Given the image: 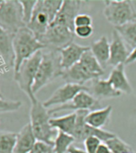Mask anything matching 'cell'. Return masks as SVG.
<instances>
[{"instance_id":"1","label":"cell","mask_w":136,"mask_h":153,"mask_svg":"<svg viewBox=\"0 0 136 153\" xmlns=\"http://www.w3.org/2000/svg\"><path fill=\"white\" fill-rule=\"evenodd\" d=\"M31 105L30 123L37 141L54 145L58 131L54 129L50 125L51 114L49 113V110L38 99L31 102Z\"/></svg>"},{"instance_id":"2","label":"cell","mask_w":136,"mask_h":153,"mask_svg":"<svg viewBox=\"0 0 136 153\" xmlns=\"http://www.w3.org/2000/svg\"><path fill=\"white\" fill-rule=\"evenodd\" d=\"M46 48L34 33L27 27L22 28L14 36L13 50L15 54L14 74L18 71L19 67L24 61L42 49Z\"/></svg>"},{"instance_id":"3","label":"cell","mask_w":136,"mask_h":153,"mask_svg":"<svg viewBox=\"0 0 136 153\" xmlns=\"http://www.w3.org/2000/svg\"><path fill=\"white\" fill-rule=\"evenodd\" d=\"M63 73L59 51L50 49L47 53H42V61L39 66L32 87L33 94L35 95L38 91L54 81L56 77L62 76Z\"/></svg>"},{"instance_id":"4","label":"cell","mask_w":136,"mask_h":153,"mask_svg":"<svg viewBox=\"0 0 136 153\" xmlns=\"http://www.w3.org/2000/svg\"><path fill=\"white\" fill-rule=\"evenodd\" d=\"M42 57V51L38 52L31 57L24 61L18 71L14 74V79L18 84L19 89L27 95L31 102L37 99L35 95L33 94L32 87Z\"/></svg>"},{"instance_id":"5","label":"cell","mask_w":136,"mask_h":153,"mask_svg":"<svg viewBox=\"0 0 136 153\" xmlns=\"http://www.w3.org/2000/svg\"><path fill=\"white\" fill-rule=\"evenodd\" d=\"M0 27L11 35H15L26 27L19 0H4L0 5Z\"/></svg>"},{"instance_id":"6","label":"cell","mask_w":136,"mask_h":153,"mask_svg":"<svg viewBox=\"0 0 136 153\" xmlns=\"http://www.w3.org/2000/svg\"><path fill=\"white\" fill-rule=\"evenodd\" d=\"M103 14L110 24L116 27L136 19V11L133 3L129 0H108L105 1Z\"/></svg>"},{"instance_id":"7","label":"cell","mask_w":136,"mask_h":153,"mask_svg":"<svg viewBox=\"0 0 136 153\" xmlns=\"http://www.w3.org/2000/svg\"><path fill=\"white\" fill-rule=\"evenodd\" d=\"M75 32L62 25L51 24L39 41L50 50H61L75 40Z\"/></svg>"},{"instance_id":"8","label":"cell","mask_w":136,"mask_h":153,"mask_svg":"<svg viewBox=\"0 0 136 153\" xmlns=\"http://www.w3.org/2000/svg\"><path fill=\"white\" fill-rule=\"evenodd\" d=\"M90 111H76L77 118L73 136L76 142H84L86 139L89 137H96L103 143L107 142L115 135L112 132L105 131L103 129L95 128L86 123V117Z\"/></svg>"},{"instance_id":"9","label":"cell","mask_w":136,"mask_h":153,"mask_svg":"<svg viewBox=\"0 0 136 153\" xmlns=\"http://www.w3.org/2000/svg\"><path fill=\"white\" fill-rule=\"evenodd\" d=\"M54 19L55 18L45 5L44 0H39L34 7L31 19L26 27L34 33L37 39L39 40L40 37L46 33Z\"/></svg>"},{"instance_id":"10","label":"cell","mask_w":136,"mask_h":153,"mask_svg":"<svg viewBox=\"0 0 136 153\" xmlns=\"http://www.w3.org/2000/svg\"><path fill=\"white\" fill-rule=\"evenodd\" d=\"M99 109H101L99 100L94 98L87 91H81L71 102L50 109L49 110V113L52 114L63 111H75V112L78 111H88L91 112Z\"/></svg>"},{"instance_id":"11","label":"cell","mask_w":136,"mask_h":153,"mask_svg":"<svg viewBox=\"0 0 136 153\" xmlns=\"http://www.w3.org/2000/svg\"><path fill=\"white\" fill-rule=\"evenodd\" d=\"M81 91L89 92L88 87L86 85L66 83L57 89L47 100L43 102V106L46 108H49L53 106H62L73 100V98Z\"/></svg>"},{"instance_id":"12","label":"cell","mask_w":136,"mask_h":153,"mask_svg":"<svg viewBox=\"0 0 136 153\" xmlns=\"http://www.w3.org/2000/svg\"><path fill=\"white\" fill-rule=\"evenodd\" d=\"M81 5L82 1L79 0H64L60 10L51 24L62 25L75 32V19L79 15Z\"/></svg>"},{"instance_id":"13","label":"cell","mask_w":136,"mask_h":153,"mask_svg":"<svg viewBox=\"0 0 136 153\" xmlns=\"http://www.w3.org/2000/svg\"><path fill=\"white\" fill-rule=\"evenodd\" d=\"M15 35L3 29L0 27V69L8 70L15 65L13 50V38Z\"/></svg>"},{"instance_id":"14","label":"cell","mask_w":136,"mask_h":153,"mask_svg":"<svg viewBox=\"0 0 136 153\" xmlns=\"http://www.w3.org/2000/svg\"><path fill=\"white\" fill-rule=\"evenodd\" d=\"M129 53L125 42L115 29L113 30L112 38L110 43V60L108 65L116 67L120 64L125 65L128 58Z\"/></svg>"},{"instance_id":"15","label":"cell","mask_w":136,"mask_h":153,"mask_svg":"<svg viewBox=\"0 0 136 153\" xmlns=\"http://www.w3.org/2000/svg\"><path fill=\"white\" fill-rule=\"evenodd\" d=\"M62 77L63 80H65L66 83H71L80 85H84L86 82L89 81L99 78L96 75L92 74L80 61L70 69L63 70Z\"/></svg>"},{"instance_id":"16","label":"cell","mask_w":136,"mask_h":153,"mask_svg":"<svg viewBox=\"0 0 136 153\" xmlns=\"http://www.w3.org/2000/svg\"><path fill=\"white\" fill-rule=\"evenodd\" d=\"M90 49L91 48L88 46H83L73 42L59 50L61 55V65L63 70L70 69L78 63L84 53Z\"/></svg>"},{"instance_id":"17","label":"cell","mask_w":136,"mask_h":153,"mask_svg":"<svg viewBox=\"0 0 136 153\" xmlns=\"http://www.w3.org/2000/svg\"><path fill=\"white\" fill-rule=\"evenodd\" d=\"M37 140L28 123L17 133V139L13 153H30L34 148Z\"/></svg>"},{"instance_id":"18","label":"cell","mask_w":136,"mask_h":153,"mask_svg":"<svg viewBox=\"0 0 136 153\" xmlns=\"http://www.w3.org/2000/svg\"><path fill=\"white\" fill-rule=\"evenodd\" d=\"M89 93L94 98L99 100L100 98H117L121 93L115 90L109 80L96 78L91 81V87L88 88Z\"/></svg>"},{"instance_id":"19","label":"cell","mask_w":136,"mask_h":153,"mask_svg":"<svg viewBox=\"0 0 136 153\" xmlns=\"http://www.w3.org/2000/svg\"><path fill=\"white\" fill-rule=\"evenodd\" d=\"M108 80L115 90L121 94L123 93L126 94H131L132 93V87L126 75L124 64H120L113 68Z\"/></svg>"},{"instance_id":"20","label":"cell","mask_w":136,"mask_h":153,"mask_svg":"<svg viewBox=\"0 0 136 153\" xmlns=\"http://www.w3.org/2000/svg\"><path fill=\"white\" fill-rule=\"evenodd\" d=\"M90 48L102 68L108 65L110 60V42L107 37L103 36L98 40L94 41Z\"/></svg>"},{"instance_id":"21","label":"cell","mask_w":136,"mask_h":153,"mask_svg":"<svg viewBox=\"0 0 136 153\" xmlns=\"http://www.w3.org/2000/svg\"><path fill=\"white\" fill-rule=\"evenodd\" d=\"M112 106H107L105 108H101L96 111H91L86 117V123L95 128L102 129L110 120Z\"/></svg>"},{"instance_id":"22","label":"cell","mask_w":136,"mask_h":153,"mask_svg":"<svg viewBox=\"0 0 136 153\" xmlns=\"http://www.w3.org/2000/svg\"><path fill=\"white\" fill-rule=\"evenodd\" d=\"M76 118V112H74L64 116L51 118L50 123L54 129L58 130V131L64 132L72 136L75 128Z\"/></svg>"},{"instance_id":"23","label":"cell","mask_w":136,"mask_h":153,"mask_svg":"<svg viewBox=\"0 0 136 153\" xmlns=\"http://www.w3.org/2000/svg\"><path fill=\"white\" fill-rule=\"evenodd\" d=\"M115 29L120 35L126 45L133 49L136 48V19L122 26L116 27Z\"/></svg>"},{"instance_id":"24","label":"cell","mask_w":136,"mask_h":153,"mask_svg":"<svg viewBox=\"0 0 136 153\" xmlns=\"http://www.w3.org/2000/svg\"><path fill=\"white\" fill-rule=\"evenodd\" d=\"M83 65L87 69H89L90 71L91 72L92 74L96 75L98 77H100L104 74V70L102 65L99 63V61H97V59L94 57V56L92 54L91 49L86 51V53H84L83 56H82L81 60H80Z\"/></svg>"},{"instance_id":"25","label":"cell","mask_w":136,"mask_h":153,"mask_svg":"<svg viewBox=\"0 0 136 153\" xmlns=\"http://www.w3.org/2000/svg\"><path fill=\"white\" fill-rule=\"evenodd\" d=\"M17 133L0 132V153H13L15 146Z\"/></svg>"},{"instance_id":"26","label":"cell","mask_w":136,"mask_h":153,"mask_svg":"<svg viewBox=\"0 0 136 153\" xmlns=\"http://www.w3.org/2000/svg\"><path fill=\"white\" fill-rule=\"evenodd\" d=\"M75 140L73 136L66 134L64 132L58 131L57 137L54 143V148L55 153H67L72 143Z\"/></svg>"},{"instance_id":"27","label":"cell","mask_w":136,"mask_h":153,"mask_svg":"<svg viewBox=\"0 0 136 153\" xmlns=\"http://www.w3.org/2000/svg\"><path fill=\"white\" fill-rule=\"evenodd\" d=\"M105 143L110 148L111 153H134L131 146L116 135L105 142Z\"/></svg>"},{"instance_id":"28","label":"cell","mask_w":136,"mask_h":153,"mask_svg":"<svg viewBox=\"0 0 136 153\" xmlns=\"http://www.w3.org/2000/svg\"><path fill=\"white\" fill-rule=\"evenodd\" d=\"M19 1L23 9L24 22L26 25H27L31 19L32 14L34 12V7L36 6L38 0H19Z\"/></svg>"},{"instance_id":"29","label":"cell","mask_w":136,"mask_h":153,"mask_svg":"<svg viewBox=\"0 0 136 153\" xmlns=\"http://www.w3.org/2000/svg\"><path fill=\"white\" fill-rule=\"evenodd\" d=\"M21 106V101L6 100L3 98H0V113L15 112L18 111Z\"/></svg>"},{"instance_id":"30","label":"cell","mask_w":136,"mask_h":153,"mask_svg":"<svg viewBox=\"0 0 136 153\" xmlns=\"http://www.w3.org/2000/svg\"><path fill=\"white\" fill-rule=\"evenodd\" d=\"M86 153H96L98 148L102 143L101 140L96 137H89L83 142Z\"/></svg>"},{"instance_id":"31","label":"cell","mask_w":136,"mask_h":153,"mask_svg":"<svg viewBox=\"0 0 136 153\" xmlns=\"http://www.w3.org/2000/svg\"><path fill=\"white\" fill-rule=\"evenodd\" d=\"M30 153H55L54 145L46 143L37 141Z\"/></svg>"},{"instance_id":"32","label":"cell","mask_w":136,"mask_h":153,"mask_svg":"<svg viewBox=\"0 0 136 153\" xmlns=\"http://www.w3.org/2000/svg\"><path fill=\"white\" fill-rule=\"evenodd\" d=\"M91 16L86 14H79L76 16L75 19V27H85V26H92Z\"/></svg>"},{"instance_id":"33","label":"cell","mask_w":136,"mask_h":153,"mask_svg":"<svg viewBox=\"0 0 136 153\" xmlns=\"http://www.w3.org/2000/svg\"><path fill=\"white\" fill-rule=\"evenodd\" d=\"M94 29L92 26L77 27L75 28V35L82 39H86L93 34Z\"/></svg>"},{"instance_id":"34","label":"cell","mask_w":136,"mask_h":153,"mask_svg":"<svg viewBox=\"0 0 136 153\" xmlns=\"http://www.w3.org/2000/svg\"><path fill=\"white\" fill-rule=\"evenodd\" d=\"M135 61H136V48L132 49V51L130 53V55L126 61L125 65H130V64L134 63Z\"/></svg>"},{"instance_id":"35","label":"cell","mask_w":136,"mask_h":153,"mask_svg":"<svg viewBox=\"0 0 136 153\" xmlns=\"http://www.w3.org/2000/svg\"><path fill=\"white\" fill-rule=\"evenodd\" d=\"M96 153H111V152H110V148L107 147V145L105 143H102L99 145Z\"/></svg>"},{"instance_id":"36","label":"cell","mask_w":136,"mask_h":153,"mask_svg":"<svg viewBox=\"0 0 136 153\" xmlns=\"http://www.w3.org/2000/svg\"><path fill=\"white\" fill-rule=\"evenodd\" d=\"M67 153H86V152L81 149V148H77L75 146L71 145L70 148L68 149Z\"/></svg>"},{"instance_id":"37","label":"cell","mask_w":136,"mask_h":153,"mask_svg":"<svg viewBox=\"0 0 136 153\" xmlns=\"http://www.w3.org/2000/svg\"><path fill=\"white\" fill-rule=\"evenodd\" d=\"M0 98H3V95H2V94H1V92H0Z\"/></svg>"},{"instance_id":"38","label":"cell","mask_w":136,"mask_h":153,"mask_svg":"<svg viewBox=\"0 0 136 153\" xmlns=\"http://www.w3.org/2000/svg\"><path fill=\"white\" fill-rule=\"evenodd\" d=\"M2 2H3V1H0V5H1V3H2Z\"/></svg>"}]
</instances>
